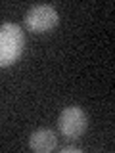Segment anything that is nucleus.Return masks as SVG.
<instances>
[{
	"instance_id": "2",
	"label": "nucleus",
	"mask_w": 115,
	"mask_h": 153,
	"mask_svg": "<svg viewBox=\"0 0 115 153\" xmlns=\"http://www.w3.org/2000/svg\"><path fill=\"white\" fill-rule=\"evenodd\" d=\"M25 25L33 33H50L58 25V12L48 4H38L27 10Z\"/></svg>"
},
{
	"instance_id": "1",
	"label": "nucleus",
	"mask_w": 115,
	"mask_h": 153,
	"mask_svg": "<svg viewBox=\"0 0 115 153\" xmlns=\"http://www.w3.org/2000/svg\"><path fill=\"white\" fill-rule=\"evenodd\" d=\"M25 46L23 31L16 23L0 25V67H8L19 59Z\"/></svg>"
},
{
	"instance_id": "3",
	"label": "nucleus",
	"mask_w": 115,
	"mask_h": 153,
	"mask_svg": "<svg viewBox=\"0 0 115 153\" xmlns=\"http://www.w3.org/2000/svg\"><path fill=\"white\" fill-rule=\"evenodd\" d=\"M58 128H60L61 136L67 140H75L86 130V115L81 107L71 105L61 111L60 119H58Z\"/></svg>"
},
{
	"instance_id": "4",
	"label": "nucleus",
	"mask_w": 115,
	"mask_h": 153,
	"mask_svg": "<svg viewBox=\"0 0 115 153\" xmlns=\"http://www.w3.org/2000/svg\"><path fill=\"white\" fill-rule=\"evenodd\" d=\"M56 143H58L56 134L52 130H48V128H40V130L33 132L31 138H29V147H31L33 151H37V153L52 151L56 147Z\"/></svg>"
},
{
	"instance_id": "5",
	"label": "nucleus",
	"mask_w": 115,
	"mask_h": 153,
	"mask_svg": "<svg viewBox=\"0 0 115 153\" xmlns=\"http://www.w3.org/2000/svg\"><path fill=\"white\" fill-rule=\"evenodd\" d=\"M63 153H69V151H81L79 147H75V146H71V147H63V149H61Z\"/></svg>"
}]
</instances>
